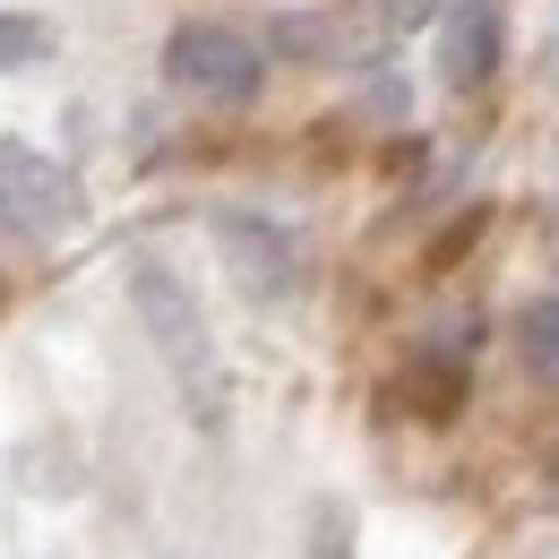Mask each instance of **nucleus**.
<instances>
[{
    "mask_svg": "<svg viewBox=\"0 0 559 559\" xmlns=\"http://www.w3.org/2000/svg\"><path fill=\"white\" fill-rule=\"evenodd\" d=\"M516 361H525L543 388H559V293H543V301L516 310Z\"/></svg>",
    "mask_w": 559,
    "mask_h": 559,
    "instance_id": "obj_6",
    "label": "nucleus"
},
{
    "mask_svg": "<svg viewBox=\"0 0 559 559\" xmlns=\"http://www.w3.org/2000/svg\"><path fill=\"white\" fill-rule=\"evenodd\" d=\"M0 224L9 233H35V241L70 233L78 181L61 173V155H44V146H26V139H0Z\"/></svg>",
    "mask_w": 559,
    "mask_h": 559,
    "instance_id": "obj_3",
    "label": "nucleus"
},
{
    "mask_svg": "<svg viewBox=\"0 0 559 559\" xmlns=\"http://www.w3.org/2000/svg\"><path fill=\"white\" fill-rule=\"evenodd\" d=\"M379 9H388V26H396V35H414V26H439V9H448V0H379Z\"/></svg>",
    "mask_w": 559,
    "mask_h": 559,
    "instance_id": "obj_8",
    "label": "nucleus"
},
{
    "mask_svg": "<svg viewBox=\"0 0 559 559\" xmlns=\"http://www.w3.org/2000/svg\"><path fill=\"white\" fill-rule=\"evenodd\" d=\"M164 86H181L199 104H250L267 86V52L224 17H190L164 35Z\"/></svg>",
    "mask_w": 559,
    "mask_h": 559,
    "instance_id": "obj_2",
    "label": "nucleus"
},
{
    "mask_svg": "<svg viewBox=\"0 0 559 559\" xmlns=\"http://www.w3.org/2000/svg\"><path fill=\"white\" fill-rule=\"evenodd\" d=\"M173 559H199V551H173Z\"/></svg>",
    "mask_w": 559,
    "mask_h": 559,
    "instance_id": "obj_10",
    "label": "nucleus"
},
{
    "mask_svg": "<svg viewBox=\"0 0 559 559\" xmlns=\"http://www.w3.org/2000/svg\"><path fill=\"white\" fill-rule=\"evenodd\" d=\"M499 52H508V9L499 0H448L439 9V86L448 95H474L499 78Z\"/></svg>",
    "mask_w": 559,
    "mask_h": 559,
    "instance_id": "obj_5",
    "label": "nucleus"
},
{
    "mask_svg": "<svg viewBox=\"0 0 559 559\" xmlns=\"http://www.w3.org/2000/svg\"><path fill=\"white\" fill-rule=\"evenodd\" d=\"M215 241H224L233 284H241V293H259V301H284V293L301 284V250H293V233H284L276 215L224 207V215H215Z\"/></svg>",
    "mask_w": 559,
    "mask_h": 559,
    "instance_id": "obj_4",
    "label": "nucleus"
},
{
    "mask_svg": "<svg viewBox=\"0 0 559 559\" xmlns=\"http://www.w3.org/2000/svg\"><path fill=\"white\" fill-rule=\"evenodd\" d=\"M52 52V17L35 9H0V70H35Z\"/></svg>",
    "mask_w": 559,
    "mask_h": 559,
    "instance_id": "obj_7",
    "label": "nucleus"
},
{
    "mask_svg": "<svg viewBox=\"0 0 559 559\" xmlns=\"http://www.w3.org/2000/svg\"><path fill=\"white\" fill-rule=\"evenodd\" d=\"M361 104H370L379 121H396V112H405V86H396V78H370V95H361Z\"/></svg>",
    "mask_w": 559,
    "mask_h": 559,
    "instance_id": "obj_9",
    "label": "nucleus"
},
{
    "mask_svg": "<svg viewBox=\"0 0 559 559\" xmlns=\"http://www.w3.org/2000/svg\"><path fill=\"white\" fill-rule=\"evenodd\" d=\"M130 301H139L155 353L173 361V379H181L190 414L215 421V336H207V319H199L190 276H181V267H164V259H139V267H130Z\"/></svg>",
    "mask_w": 559,
    "mask_h": 559,
    "instance_id": "obj_1",
    "label": "nucleus"
}]
</instances>
